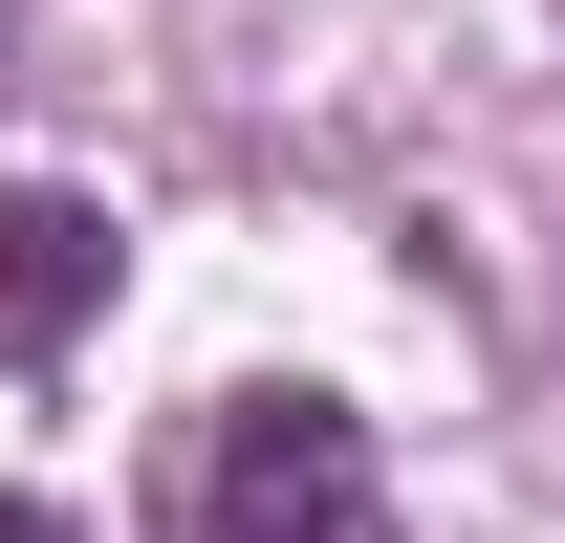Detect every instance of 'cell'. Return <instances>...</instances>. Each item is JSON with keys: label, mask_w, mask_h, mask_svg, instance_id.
<instances>
[{"label": "cell", "mask_w": 565, "mask_h": 543, "mask_svg": "<svg viewBox=\"0 0 565 543\" xmlns=\"http://www.w3.org/2000/svg\"><path fill=\"white\" fill-rule=\"evenodd\" d=\"M152 543H392V457H370L349 392L239 370V392L174 413V457H152Z\"/></svg>", "instance_id": "obj_1"}, {"label": "cell", "mask_w": 565, "mask_h": 543, "mask_svg": "<svg viewBox=\"0 0 565 543\" xmlns=\"http://www.w3.org/2000/svg\"><path fill=\"white\" fill-rule=\"evenodd\" d=\"M66 327H109V217L22 174V196H0V370H44Z\"/></svg>", "instance_id": "obj_2"}, {"label": "cell", "mask_w": 565, "mask_h": 543, "mask_svg": "<svg viewBox=\"0 0 565 543\" xmlns=\"http://www.w3.org/2000/svg\"><path fill=\"white\" fill-rule=\"evenodd\" d=\"M0 543H66V522H44V500H0Z\"/></svg>", "instance_id": "obj_3"}]
</instances>
